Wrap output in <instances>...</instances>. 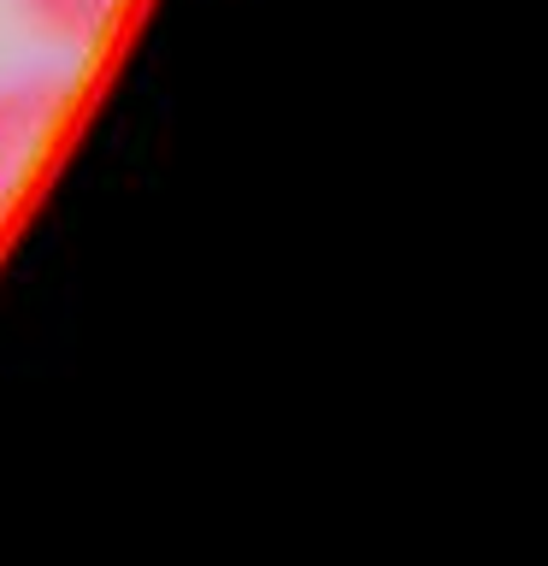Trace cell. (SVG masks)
<instances>
[{
  "label": "cell",
  "mask_w": 548,
  "mask_h": 566,
  "mask_svg": "<svg viewBox=\"0 0 548 566\" xmlns=\"http://www.w3.org/2000/svg\"><path fill=\"white\" fill-rule=\"evenodd\" d=\"M71 77L65 71H18L0 77V219L24 195L35 159L48 154L53 130L65 124Z\"/></svg>",
  "instance_id": "6da1fadb"
},
{
  "label": "cell",
  "mask_w": 548,
  "mask_h": 566,
  "mask_svg": "<svg viewBox=\"0 0 548 566\" xmlns=\"http://www.w3.org/2000/svg\"><path fill=\"white\" fill-rule=\"evenodd\" d=\"M12 7L48 48L88 53V48H101L106 35H113V24L124 18L130 0H12Z\"/></svg>",
  "instance_id": "7a4b0ae2"
}]
</instances>
